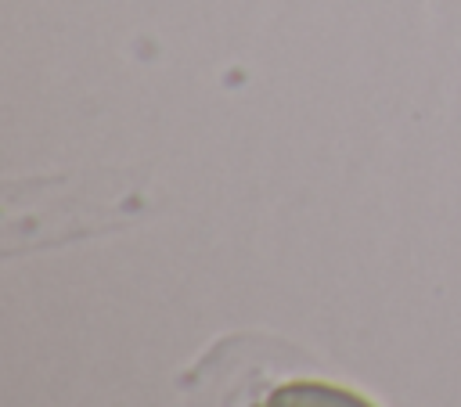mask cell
<instances>
[{
    "label": "cell",
    "mask_w": 461,
    "mask_h": 407,
    "mask_svg": "<svg viewBox=\"0 0 461 407\" xmlns=\"http://www.w3.org/2000/svg\"><path fill=\"white\" fill-rule=\"evenodd\" d=\"M267 407H378L371 396H364L353 385L328 382V378H288L277 382L267 396Z\"/></svg>",
    "instance_id": "6da1fadb"
},
{
    "label": "cell",
    "mask_w": 461,
    "mask_h": 407,
    "mask_svg": "<svg viewBox=\"0 0 461 407\" xmlns=\"http://www.w3.org/2000/svg\"><path fill=\"white\" fill-rule=\"evenodd\" d=\"M252 407H267V403H263V400H259V403H252Z\"/></svg>",
    "instance_id": "7a4b0ae2"
}]
</instances>
